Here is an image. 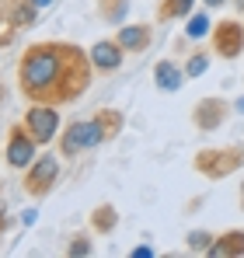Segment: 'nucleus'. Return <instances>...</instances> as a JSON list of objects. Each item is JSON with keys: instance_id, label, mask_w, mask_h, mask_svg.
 Segmentation results:
<instances>
[{"instance_id": "obj_1", "label": "nucleus", "mask_w": 244, "mask_h": 258, "mask_svg": "<svg viewBox=\"0 0 244 258\" xmlns=\"http://www.w3.org/2000/svg\"><path fill=\"white\" fill-rule=\"evenodd\" d=\"M94 81L91 52L77 42H32L18 59V91L28 105H74Z\"/></svg>"}, {"instance_id": "obj_2", "label": "nucleus", "mask_w": 244, "mask_h": 258, "mask_svg": "<svg viewBox=\"0 0 244 258\" xmlns=\"http://www.w3.org/2000/svg\"><path fill=\"white\" fill-rule=\"evenodd\" d=\"M122 126H126V115L119 108H98L87 119H74L59 133V157L70 161V157H81V154L101 147V143H112L122 133Z\"/></svg>"}, {"instance_id": "obj_3", "label": "nucleus", "mask_w": 244, "mask_h": 258, "mask_svg": "<svg viewBox=\"0 0 244 258\" xmlns=\"http://www.w3.org/2000/svg\"><path fill=\"white\" fill-rule=\"evenodd\" d=\"M196 174H203L209 181H223L234 171L244 168V143H230V147H206L192 157Z\"/></svg>"}, {"instance_id": "obj_4", "label": "nucleus", "mask_w": 244, "mask_h": 258, "mask_svg": "<svg viewBox=\"0 0 244 258\" xmlns=\"http://www.w3.org/2000/svg\"><path fill=\"white\" fill-rule=\"evenodd\" d=\"M56 181H59V157H56V154H39V157L25 168L21 188H25L28 199H45V196L56 188Z\"/></svg>"}, {"instance_id": "obj_5", "label": "nucleus", "mask_w": 244, "mask_h": 258, "mask_svg": "<svg viewBox=\"0 0 244 258\" xmlns=\"http://www.w3.org/2000/svg\"><path fill=\"white\" fill-rule=\"evenodd\" d=\"M39 157V143L35 136L25 129V122H14L7 129V143H4V161L14 168V171H25L32 161Z\"/></svg>"}, {"instance_id": "obj_6", "label": "nucleus", "mask_w": 244, "mask_h": 258, "mask_svg": "<svg viewBox=\"0 0 244 258\" xmlns=\"http://www.w3.org/2000/svg\"><path fill=\"white\" fill-rule=\"evenodd\" d=\"M21 122L35 136L39 147H49L56 140V133H59V108L56 105H28L25 115H21Z\"/></svg>"}, {"instance_id": "obj_7", "label": "nucleus", "mask_w": 244, "mask_h": 258, "mask_svg": "<svg viewBox=\"0 0 244 258\" xmlns=\"http://www.w3.org/2000/svg\"><path fill=\"white\" fill-rule=\"evenodd\" d=\"M209 42H213V52L220 59H237L244 52V25L241 21H216L213 32H209Z\"/></svg>"}, {"instance_id": "obj_8", "label": "nucleus", "mask_w": 244, "mask_h": 258, "mask_svg": "<svg viewBox=\"0 0 244 258\" xmlns=\"http://www.w3.org/2000/svg\"><path fill=\"white\" fill-rule=\"evenodd\" d=\"M227 115H230V105L223 98H216V94L199 98L192 105V126L199 129V133H216V129L227 122Z\"/></svg>"}, {"instance_id": "obj_9", "label": "nucleus", "mask_w": 244, "mask_h": 258, "mask_svg": "<svg viewBox=\"0 0 244 258\" xmlns=\"http://www.w3.org/2000/svg\"><path fill=\"white\" fill-rule=\"evenodd\" d=\"M91 63H94V70H101V74H115L122 67V59H126V49H122L115 39H101V42H94L91 49Z\"/></svg>"}, {"instance_id": "obj_10", "label": "nucleus", "mask_w": 244, "mask_h": 258, "mask_svg": "<svg viewBox=\"0 0 244 258\" xmlns=\"http://www.w3.org/2000/svg\"><path fill=\"white\" fill-rule=\"evenodd\" d=\"M115 42H119L126 52H147L150 42H154V28H150V25H119Z\"/></svg>"}, {"instance_id": "obj_11", "label": "nucleus", "mask_w": 244, "mask_h": 258, "mask_svg": "<svg viewBox=\"0 0 244 258\" xmlns=\"http://www.w3.org/2000/svg\"><path fill=\"white\" fill-rule=\"evenodd\" d=\"M185 67H178V63H171V59H157L154 63V84H157V91H181L185 87Z\"/></svg>"}, {"instance_id": "obj_12", "label": "nucleus", "mask_w": 244, "mask_h": 258, "mask_svg": "<svg viewBox=\"0 0 244 258\" xmlns=\"http://www.w3.org/2000/svg\"><path fill=\"white\" fill-rule=\"evenodd\" d=\"M206 255L209 258H241L244 255V230H227V234L213 237Z\"/></svg>"}, {"instance_id": "obj_13", "label": "nucleus", "mask_w": 244, "mask_h": 258, "mask_svg": "<svg viewBox=\"0 0 244 258\" xmlns=\"http://www.w3.org/2000/svg\"><path fill=\"white\" fill-rule=\"evenodd\" d=\"M87 223H91V230L98 234V237H108V234H115V227H119V210L112 206V203H98L91 216H87Z\"/></svg>"}, {"instance_id": "obj_14", "label": "nucleus", "mask_w": 244, "mask_h": 258, "mask_svg": "<svg viewBox=\"0 0 244 258\" xmlns=\"http://www.w3.org/2000/svg\"><path fill=\"white\" fill-rule=\"evenodd\" d=\"M35 18H39V7H32L28 0H14V4L7 7L11 28H28V25H35Z\"/></svg>"}, {"instance_id": "obj_15", "label": "nucleus", "mask_w": 244, "mask_h": 258, "mask_svg": "<svg viewBox=\"0 0 244 258\" xmlns=\"http://www.w3.org/2000/svg\"><path fill=\"white\" fill-rule=\"evenodd\" d=\"M196 7V0H161L157 4V21H181L189 18Z\"/></svg>"}, {"instance_id": "obj_16", "label": "nucleus", "mask_w": 244, "mask_h": 258, "mask_svg": "<svg viewBox=\"0 0 244 258\" xmlns=\"http://www.w3.org/2000/svg\"><path fill=\"white\" fill-rule=\"evenodd\" d=\"M126 7H129V0H98V14L108 25H115V21L126 18Z\"/></svg>"}, {"instance_id": "obj_17", "label": "nucleus", "mask_w": 244, "mask_h": 258, "mask_svg": "<svg viewBox=\"0 0 244 258\" xmlns=\"http://www.w3.org/2000/svg\"><path fill=\"white\" fill-rule=\"evenodd\" d=\"M209 32H213V25H209V14H189L185 39H206Z\"/></svg>"}, {"instance_id": "obj_18", "label": "nucleus", "mask_w": 244, "mask_h": 258, "mask_svg": "<svg viewBox=\"0 0 244 258\" xmlns=\"http://www.w3.org/2000/svg\"><path fill=\"white\" fill-rule=\"evenodd\" d=\"M91 255H94L91 237H87V234H74L70 244H67V258H91Z\"/></svg>"}, {"instance_id": "obj_19", "label": "nucleus", "mask_w": 244, "mask_h": 258, "mask_svg": "<svg viewBox=\"0 0 244 258\" xmlns=\"http://www.w3.org/2000/svg\"><path fill=\"white\" fill-rule=\"evenodd\" d=\"M185 244H189V251H192V255H206V251H209V244H213V234H206V230H192V234L185 237Z\"/></svg>"}, {"instance_id": "obj_20", "label": "nucleus", "mask_w": 244, "mask_h": 258, "mask_svg": "<svg viewBox=\"0 0 244 258\" xmlns=\"http://www.w3.org/2000/svg\"><path fill=\"white\" fill-rule=\"evenodd\" d=\"M206 70H209V52H192L185 63V77H199Z\"/></svg>"}, {"instance_id": "obj_21", "label": "nucleus", "mask_w": 244, "mask_h": 258, "mask_svg": "<svg viewBox=\"0 0 244 258\" xmlns=\"http://www.w3.org/2000/svg\"><path fill=\"white\" fill-rule=\"evenodd\" d=\"M11 227H14V220H11V216H7V206H4V203H0V234H7V230H11Z\"/></svg>"}, {"instance_id": "obj_22", "label": "nucleus", "mask_w": 244, "mask_h": 258, "mask_svg": "<svg viewBox=\"0 0 244 258\" xmlns=\"http://www.w3.org/2000/svg\"><path fill=\"white\" fill-rule=\"evenodd\" d=\"M133 258H154V248H147V244L143 248H133Z\"/></svg>"}, {"instance_id": "obj_23", "label": "nucleus", "mask_w": 244, "mask_h": 258, "mask_svg": "<svg viewBox=\"0 0 244 258\" xmlns=\"http://www.w3.org/2000/svg\"><path fill=\"white\" fill-rule=\"evenodd\" d=\"M35 216H39L35 210H25V213H21V223H35Z\"/></svg>"}, {"instance_id": "obj_24", "label": "nucleus", "mask_w": 244, "mask_h": 258, "mask_svg": "<svg viewBox=\"0 0 244 258\" xmlns=\"http://www.w3.org/2000/svg\"><path fill=\"white\" fill-rule=\"evenodd\" d=\"M206 7H223V4H227V0H203Z\"/></svg>"}, {"instance_id": "obj_25", "label": "nucleus", "mask_w": 244, "mask_h": 258, "mask_svg": "<svg viewBox=\"0 0 244 258\" xmlns=\"http://www.w3.org/2000/svg\"><path fill=\"white\" fill-rule=\"evenodd\" d=\"M28 4H32V7H39V11H42V7H45V4H52V0H28Z\"/></svg>"}, {"instance_id": "obj_26", "label": "nucleus", "mask_w": 244, "mask_h": 258, "mask_svg": "<svg viewBox=\"0 0 244 258\" xmlns=\"http://www.w3.org/2000/svg\"><path fill=\"white\" fill-rule=\"evenodd\" d=\"M234 108H237V112H244V98H237V101H234Z\"/></svg>"}, {"instance_id": "obj_27", "label": "nucleus", "mask_w": 244, "mask_h": 258, "mask_svg": "<svg viewBox=\"0 0 244 258\" xmlns=\"http://www.w3.org/2000/svg\"><path fill=\"white\" fill-rule=\"evenodd\" d=\"M241 210H244V185H241Z\"/></svg>"}, {"instance_id": "obj_28", "label": "nucleus", "mask_w": 244, "mask_h": 258, "mask_svg": "<svg viewBox=\"0 0 244 258\" xmlns=\"http://www.w3.org/2000/svg\"><path fill=\"white\" fill-rule=\"evenodd\" d=\"M237 7H241V11H244V0H237Z\"/></svg>"}, {"instance_id": "obj_29", "label": "nucleus", "mask_w": 244, "mask_h": 258, "mask_svg": "<svg viewBox=\"0 0 244 258\" xmlns=\"http://www.w3.org/2000/svg\"><path fill=\"white\" fill-rule=\"evenodd\" d=\"M0 45H4V42H0Z\"/></svg>"}]
</instances>
